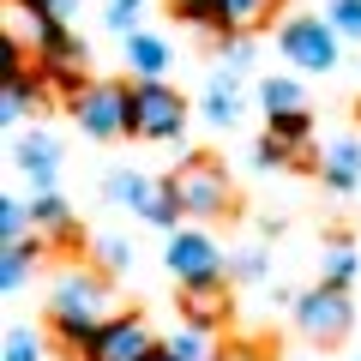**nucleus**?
<instances>
[{"label":"nucleus","instance_id":"nucleus-1","mask_svg":"<svg viewBox=\"0 0 361 361\" xmlns=\"http://www.w3.org/2000/svg\"><path fill=\"white\" fill-rule=\"evenodd\" d=\"M109 325V277L103 271H61L49 289V331L61 337L73 355H85L90 343H97V331Z\"/></svg>","mask_w":361,"mask_h":361},{"label":"nucleus","instance_id":"nucleus-2","mask_svg":"<svg viewBox=\"0 0 361 361\" xmlns=\"http://www.w3.org/2000/svg\"><path fill=\"white\" fill-rule=\"evenodd\" d=\"M127 133L133 139H180L187 133V103L175 85H127Z\"/></svg>","mask_w":361,"mask_h":361},{"label":"nucleus","instance_id":"nucleus-3","mask_svg":"<svg viewBox=\"0 0 361 361\" xmlns=\"http://www.w3.org/2000/svg\"><path fill=\"white\" fill-rule=\"evenodd\" d=\"M277 49H283V61H295V73H331L343 37H337L319 13H289L283 25H277Z\"/></svg>","mask_w":361,"mask_h":361},{"label":"nucleus","instance_id":"nucleus-4","mask_svg":"<svg viewBox=\"0 0 361 361\" xmlns=\"http://www.w3.org/2000/svg\"><path fill=\"white\" fill-rule=\"evenodd\" d=\"M169 187H175V199H180V211L187 217H223L229 211V169L217 163V157H187V163L169 175Z\"/></svg>","mask_w":361,"mask_h":361},{"label":"nucleus","instance_id":"nucleus-5","mask_svg":"<svg viewBox=\"0 0 361 361\" xmlns=\"http://www.w3.org/2000/svg\"><path fill=\"white\" fill-rule=\"evenodd\" d=\"M163 265H169V277H175L187 295H199V289H217V283H223V253H217V241H211L205 229H175V241H169Z\"/></svg>","mask_w":361,"mask_h":361},{"label":"nucleus","instance_id":"nucleus-6","mask_svg":"<svg viewBox=\"0 0 361 361\" xmlns=\"http://www.w3.org/2000/svg\"><path fill=\"white\" fill-rule=\"evenodd\" d=\"M295 325H301V337L307 343H343L349 337V325H355V301H349V289H307V295L295 301Z\"/></svg>","mask_w":361,"mask_h":361},{"label":"nucleus","instance_id":"nucleus-7","mask_svg":"<svg viewBox=\"0 0 361 361\" xmlns=\"http://www.w3.org/2000/svg\"><path fill=\"white\" fill-rule=\"evenodd\" d=\"M73 121L85 139H121L127 133V85H85L73 97Z\"/></svg>","mask_w":361,"mask_h":361},{"label":"nucleus","instance_id":"nucleus-8","mask_svg":"<svg viewBox=\"0 0 361 361\" xmlns=\"http://www.w3.org/2000/svg\"><path fill=\"white\" fill-rule=\"evenodd\" d=\"M157 337H151V325L139 319V313H115V319L97 331V343L85 349V361H151L157 355Z\"/></svg>","mask_w":361,"mask_h":361},{"label":"nucleus","instance_id":"nucleus-9","mask_svg":"<svg viewBox=\"0 0 361 361\" xmlns=\"http://www.w3.org/2000/svg\"><path fill=\"white\" fill-rule=\"evenodd\" d=\"M13 157H18V169L37 180V193H54V175H61V145H54V133H25V139L13 145Z\"/></svg>","mask_w":361,"mask_h":361},{"label":"nucleus","instance_id":"nucleus-10","mask_svg":"<svg viewBox=\"0 0 361 361\" xmlns=\"http://www.w3.org/2000/svg\"><path fill=\"white\" fill-rule=\"evenodd\" d=\"M319 180L331 193H355L361 187V139H331L319 157Z\"/></svg>","mask_w":361,"mask_h":361},{"label":"nucleus","instance_id":"nucleus-11","mask_svg":"<svg viewBox=\"0 0 361 361\" xmlns=\"http://www.w3.org/2000/svg\"><path fill=\"white\" fill-rule=\"evenodd\" d=\"M271 13H277V0H217L211 30H223V37H253Z\"/></svg>","mask_w":361,"mask_h":361},{"label":"nucleus","instance_id":"nucleus-12","mask_svg":"<svg viewBox=\"0 0 361 361\" xmlns=\"http://www.w3.org/2000/svg\"><path fill=\"white\" fill-rule=\"evenodd\" d=\"M169 42L163 37H151V30H139V37H127V66H133V78L139 85H163V73H169Z\"/></svg>","mask_w":361,"mask_h":361},{"label":"nucleus","instance_id":"nucleus-13","mask_svg":"<svg viewBox=\"0 0 361 361\" xmlns=\"http://www.w3.org/2000/svg\"><path fill=\"white\" fill-rule=\"evenodd\" d=\"M42 97H49V78H42V73H30V66L13 73L6 85H0V121H25Z\"/></svg>","mask_w":361,"mask_h":361},{"label":"nucleus","instance_id":"nucleus-14","mask_svg":"<svg viewBox=\"0 0 361 361\" xmlns=\"http://www.w3.org/2000/svg\"><path fill=\"white\" fill-rule=\"evenodd\" d=\"M199 109H205V121H211V127H235V121H241V85H235V73H223V66H217V73H211V85H205V103H199Z\"/></svg>","mask_w":361,"mask_h":361},{"label":"nucleus","instance_id":"nucleus-15","mask_svg":"<svg viewBox=\"0 0 361 361\" xmlns=\"http://www.w3.org/2000/svg\"><path fill=\"white\" fill-rule=\"evenodd\" d=\"M30 229L42 235V241H78V223H73V211H66V199L61 193H37V205H30Z\"/></svg>","mask_w":361,"mask_h":361},{"label":"nucleus","instance_id":"nucleus-16","mask_svg":"<svg viewBox=\"0 0 361 361\" xmlns=\"http://www.w3.org/2000/svg\"><path fill=\"white\" fill-rule=\"evenodd\" d=\"M355 271H361L355 241H349V235H331L325 253H319V283H325V289H349V283H355Z\"/></svg>","mask_w":361,"mask_h":361},{"label":"nucleus","instance_id":"nucleus-17","mask_svg":"<svg viewBox=\"0 0 361 361\" xmlns=\"http://www.w3.org/2000/svg\"><path fill=\"white\" fill-rule=\"evenodd\" d=\"M37 253H42V235L13 241L6 253H0V289H6V295H18V289L30 283V265H37Z\"/></svg>","mask_w":361,"mask_h":361},{"label":"nucleus","instance_id":"nucleus-18","mask_svg":"<svg viewBox=\"0 0 361 361\" xmlns=\"http://www.w3.org/2000/svg\"><path fill=\"white\" fill-rule=\"evenodd\" d=\"M259 109H265V121H277V115H307V90H301L295 78H265V85H259Z\"/></svg>","mask_w":361,"mask_h":361},{"label":"nucleus","instance_id":"nucleus-19","mask_svg":"<svg viewBox=\"0 0 361 361\" xmlns=\"http://www.w3.org/2000/svg\"><path fill=\"white\" fill-rule=\"evenodd\" d=\"M151 193H157V180L133 175V169H115V175H109V199L127 205V211H145V205H151Z\"/></svg>","mask_w":361,"mask_h":361},{"label":"nucleus","instance_id":"nucleus-20","mask_svg":"<svg viewBox=\"0 0 361 361\" xmlns=\"http://www.w3.org/2000/svg\"><path fill=\"white\" fill-rule=\"evenodd\" d=\"M139 217L151 223V229H175V223H180V199H175V187H169V180L151 193V205H145Z\"/></svg>","mask_w":361,"mask_h":361},{"label":"nucleus","instance_id":"nucleus-21","mask_svg":"<svg viewBox=\"0 0 361 361\" xmlns=\"http://www.w3.org/2000/svg\"><path fill=\"white\" fill-rule=\"evenodd\" d=\"M180 307H187V325H199V331H211V325L223 319V295L217 289H199V295H187Z\"/></svg>","mask_w":361,"mask_h":361},{"label":"nucleus","instance_id":"nucleus-22","mask_svg":"<svg viewBox=\"0 0 361 361\" xmlns=\"http://www.w3.org/2000/svg\"><path fill=\"white\" fill-rule=\"evenodd\" d=\"M18 13H25L30 25H66V18L78 13V0H18Z\"/></svg>","mask_w":361,"mask_h":361},{"label":"nucleus","instance_id":"nucleus-23","mask_svg":"<svg viewBox=\"0 0 361 361\" xmlns=\"http://www.w3.org/2000/svg\"><path fill=\"white\" fill-rule=\"evenodd\" d=\"M0 241H30V205H18V199H0Z\"/></svg>","mask_w":361,"mask_h":361},{"label":"nucleus","instance_id":"nucleus-24","mask_svg":"<svg viewBox=\"0 0 361 361\" xmlns=\"http://www.w3.org/2000/svg\"><path fill=\"white\" fill-rule=\"evenodd\" d=\"M325 25H331L337 37L361 42V0H331V6H325Z\"/></svg>","mask_w":361,"mask_h":361},{"label":"nucleus","instance_id":"nucleus-25","mask_svg":"<svg viewBox=\"0 0 361 361\" xmlns=\"http://www.w3.org/2000/svg\"><path fill=\"white\" fill-rule=\"evenodd\" d=\"M169 355H175V361H205L211 355V343H205V331H199V325H187V331H175V337H169Z\"/></svg>","mask_w":361,"mask_h":361},{"label":"nucleus","instance_id":"nucleus-26","mask_svg":"<svg viewBox=\"0 0 361 361\" xmlns=\"http://www.w3.org/2000/svg\"><path fill=\"white\" fill-rule=\"evenodd\" d=\"M307 133H313V115H277V121H271V139H283L289 151H301Z\"/></svg>","mask_w":361,"mask_h":361},{"label":"nucleus","instance_id":"nucleus-27","mask_svg":"<svg viewBox=\"0 0 361 361\" xmlns=\"http://www.w3.org/2000/svg\"><path fill=\"white\" fill-rule=\"evenodd\" d=\"M253 163L259 169H289V163H301V151H289L283 139H271V133H265V139L253 145Z\"/></svg>","mask_w":361,"mask_h":361},{"label":"nucleus","instance_id":"nucleus-28","mask_svg":"<svg viewBox=\"0 0 361 361\" xmlns=\"http://www.w3.org/2000/svg\"><path fill=\"white\" fill-rule=\"evenodd\" d=\"M139 13H145V0H109V30L115 37H139Z\"/></svg>","mask_w":361,"mask_h":361},{"label":"nucleus","instance_id":"nucleus-29","mask_svg":"<svg viewBox=\"0 0 361 361\" xmlns=\"http://www.w3.org/2000/svg\"><path fill=\"white\" fill-rule=\"evenodd\" d=\"M37 331H30V325H13V331H6V361H37Z\"/></svg>","mask_w":361,"mask_h":361},{"label":"nucleus","instance_id":"nucleus-30","mask_svg":"<svg viewBox=\"0 0 361 361\" xmlns=\"http://www.w3.org/2000/svg\"><path fill=\"white\" fill-rule=\"evenodd\" d=\"M217 61H223V73H247L253 42H247V37H223V54H217Z\"/></svg>","mask_w":361,"mask_h":361},{"label":"nucleus","instance_id":"nucleus-31","mask_svg":"<svg viewBox=\"0 0 361 361\" xmlns=\"http://www.w3.org/2000/svg\"><path fill=\"white\" fill-rule=\"evenodd\" d=\"M175 6V18H187V25H211L217 18V0H169Z\"/></svg>","mask_w":361,"mask_h":361},{"label":"nucleus","instance_id":"nucleus-32","mask_svg":"<svg viewBox=\"0 0 361 361\" xmlns=\"http://www.w3.org/2000/svg\"><path fill=\"white\" fill-rule=\"evenodd\" d=\"M127 241H115V235H109V241H97V265H103V271H127Z\"/></svg>","mask_w":361,"mask_h":361},{"label":"nucleus","instance_id":"nucleus-33","mask_svg":"<svg viewBox=\"0 0 361 361\" xmlns=\"http://www.w3.org/2000/svg\"><path fill=\"white\" fill-rule=\"evenodd\" d=\"M13 73H25V49H18V37H6L0 42V78H13Z\"/></svg>","mask_w":361,"mask_h":361},{"label":"nucleus","instance_id":"nucleus-34","mask_svg":"<svg viewBox=\"0 0 361 361\" xmlns=\"http://www.w3.org/2000/svg\"><path fill=\"white\" fill-rule=\"evenodd\" d=\"M265 253H241V259H235V277H241V283H259V277H265Z\"/></svg>","mask_w":361,"mask_h":361},{"label":"nucleus","instance_id":"nucleus-35","mask_svg":"<svg viewBox=\"0 0 361 361\" xmlns=\"http://www.w3.org/2000/svg\"><path fill=\"white\" fill-rule=\"evenodd\" d=\"M151 361H175V355H169V349H157V355H151Z\"/></svg>","mask_w":361,"mask_h":361}]
</instances>
